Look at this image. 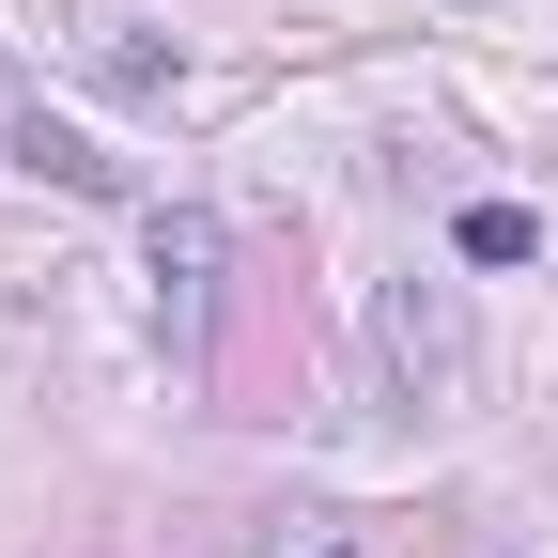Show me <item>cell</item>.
I'll use <instances>...</instances> for the list:
<instances>
[{
  "label": "cell",
  "mask_w": 558,
  "mask_h": 558,
  "mask_svg": "<svg viewBox=\"0 0 558 558\" xmlns=\"http://www.w3.org/2000/svg\"><path fill=\"white\" fill-rule=\"evenodd\" d=\"M450 373H465L450 279H388V295H373V388H388V403H435Z\"/></svg>",
  "instance_id": "cell-1"
},
{
  "label": "cell",
  "mask_w": 558,
  "mask_h": 558,
  "mask_svg": "<svg viewBox=\"0 0 558 558\" xmlns=\"http://www.w3.org/2000/svg\"><path fill=\"white\" fill-rule=\"evenodd\" d=\"M16 156H32L47 186H78V202H109V186H124V156H94V140H78V124H47V109H16Z\"/></svg>",
  "instance_id": "cell-2"
},
{
  "label": "cell",
  "mask_w": 558,
  "mask_h": 558,
  "mask_svg": "<svg viewBox=\"0 0 558 558\" xmlns=\"http://www.w3.org/2000/svg\"><path fill=\"white\" fill-rule=\"evenodd\" d=\"M156 279H171V341H202V279H218V218H156Z\"/></svg>",
  "instance_id": "cell-3"
},
{
  "label": "cell",
  "mask_w": 558,
  "mask_h": 558,
  "mask_svg": "<svg viewBox=\"0 0 558 558\" xmlns=\"http://www.w3.org/2000/svg\"><path fill=\"white\" fill-rule=\"evenodd\" d=\"M450 248H465V264H527V248H543V218H527V202H465Z\"/></svg>",
  "instance_id": "cell-4"
},
{
  "label": "cell",
  "mask_w": 558,
  "mask_h": 558,
  "mask_svg": "<svg viewBox=\"0 0 558 558\" xmlns=\"http://www.w3.org/2000/svg\"><path fill=\"white\" fill-rule=\"evenodd\" d=\"M264 558H341V512H279V543Z\"/></svg>",
  "instance_id": "cell-5"
}]
</instances>
